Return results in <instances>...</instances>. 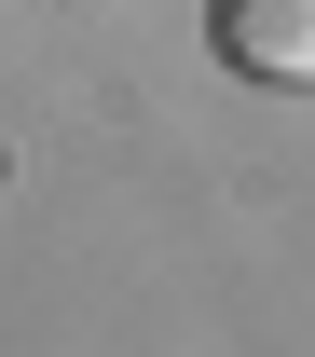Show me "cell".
Here are the masks:
<instances>
[{"label": "cell", "mask_w": 315, "mask_h": 357, "mask_svg": "<svg viewBox=\"0 0 315 357\" xmlns=\"http://www.w3.org/2000/svg\"><path fill=\"white\" fill-rule=\"evenodd\" d=\"M206 28H220V55L247 83H274V96L315 83V0H206Z\"/></svg>", "instance_id": "6da1fadb"}]
</instances>
